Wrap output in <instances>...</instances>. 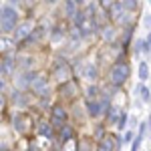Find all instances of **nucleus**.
Segmentation results:
<instances>
[{
	"instance_id": "nucleus-1",
	"label": "nucleus",
	"mask_w": 151,
	"mask_h": 151,
	"mask_svg": "<svg viewBox=\"0 0 151 151\" xmlns=\"http://www.w3.org/2000/svg\"><path fill=\"white\" fill-rule=\"evenodd\" d=\"M18 10L14 6H2L0 10V30L2 32H14L18 26Z\"/></svg>"
},
{
	"instance_id": "nucleus-18",
	"label": "nucleus",
	"mask_w": 151,
	"mask_h": 151,
	"mask_svg": "<svg viewBox=\"0 0 151 151\" xmlns=\"http://www.w3.org/2000/svg\"><path fill=\"white\" fill-rule=\"evenodd\" d=\"M65 70L69 73V67H67L65 63H58L57 69H55V77H57V79H65Z\"/></svg>"
},
{
	"instance_id": "nucleus-34",
	"label": "nucleus",
	"mask_w": 151,
	"mask_h": 151,
	"mask_svg": "<svg viewBox=\"0 0 151 151\" xmlns=\"http://www.w3.org/2000/svg\"><path fill=\"white\" fill-rule=\"evenodd\" d=\"M149 6H151V0H149Z\"/></svg>"
},
{
	"instance_id": "nucleus-6",
	"label": "nucleus",
	"mask_w": 151,
	"mask_h": 151,
	"mask_svg": "<svg viewBox=\"0 0 151 151\" xmlns=\"http://www.w3.org/2000/svg\"><path fill=\"white\" fill-rule=\"evenodd\" d=\"M67 119H69L67 109H63L60 105H55L52 111H50V123H52L55 127H65V125H67Z\"/></svg>"
},
{
	"instance_id": "nucleus-15",
	"label": "nucleus",
	"mask_w": 151,
	"mask_h": 151,
	"mask_svg": "<svg viewBox=\"0 0 151 151\" xmlns=\"http://www.w3.org/2000/svg\"><path fill=\"white\" fill-rule=\"evenodd\" d=\"M151 70H149V63H145V60H141L139 63V81L145 83L147 79H149Z\"/></svg>"
},
{
	"instance_id": "nucleus-17",
	"label": "nucleus",
	"mask_w": 151,
	"mask_h": 151,
	"mask_svg": "<svg viewBox=\"0 0 151 151\" xmlns=\"http://www.w3.org/2000/svg\"><path fill=\"white\" fill-rule=\"evenodd\" d=\"M103 36H105V40H109V42H113L117 38V32H115V28L113 26H107V28H103Z\"/></svg>"
},
{
	"instance_id": "nucleus-9",
	"label": "nucleus",
	"mask_w": 151,
	"mask_h": 151,
	"mask_svg": "<svg viewBox=\"0 0 151 151\" xmlns=\"http://www.w3.org/2000/svg\"><path fill=\"white\" fill-rule=\"evenodd\" d=\"M36 135L38 137H45V139H52L55 137V125L50 121H40V125L36 129Z\"/></svg>"
},
{
	"instance_id": "nucleus-16",
	"label": "nucleus",
	"mask_w": 151,
	"mask_h": 151,
	"mask_svg": "<svg viewBox=\"0 0 151 151\" xmlns=\"http://www.w3.org/2000/svg\"><path fill=\"white\" fill-rule=\"evenodd\" d=\"M121 4L127 12H135L139 8V0H121Z\"/></svg>"
},
{
	"instance_id": "nucleus-23",
	"label": "nucleus",
	"mask_w": 151,
	"mask_h": 151,
	"mask_svg": "<svg viewBox=\"0 0 151 151\" xmlns=\"http://www.w3.org/2000/svg\"><path fill=\"white\" fill-rule=\"evenodd\" d=\"M127 121H129V115L125 113V111H121V117H119V123H117V127H119V129H125Z\"/></svg>"
},
{
	"instance_id": "nucleus-24",
	"label": "nucleus",
	"mask_w": 151,
	"mask_h": 151,
	"mask_svg": "<svg viewBox=\"0 0 151 151\" xmlns=\"http://www.w3.org/2000/svg\"><path fill=\"white\" fill-rule=\"evenodd\" d=\"M87 95H89V97H95V95H99V87H95V85H89V89H87Z\"/></svg>"
},
{
	"instance_id": "nucleus-26",
	"label": "nucleus",
	"mask_w": 151,
	"mask_h": 151,
	"mask_svg": "<svg viewBox=\"0 0 151 151\" xmlns=\"http://www.w3.org/2000/svg\"><path fill=\"white\" fill-rule=\"evenodd\" d=\"M129 125H131V129L137 125V117H135V115H131V117H129Z\"/></svg>"
},
{
	"instance_id": "nucleus-12",
	"label": "nucleus",
	"mask_w": 151,
	"mask_h": 151,
	"mask_svg": "<svg viewBox=\"0 0 151 151\" xmlns=\"http://www.w3.org/2000/svg\"><path fill=\"white\" fill-rule=\"evenodd\" d=\"M12 103L16 105V107H26V105H28V97L18 89V91H14V93H12Z\"/></svg>"
},
{
	"instance_id": "nucleus-14",
	"label": "nucleus",
	"mask_w": 151,
	"mask_h": 151,
	"mask_svg": "<svg viewBox=\"0 0 151 151\" xmlns=\"http://www.w3.org/2000/svg\"><path fill=\"white\" fill-rule=\"evenodd\" d=\"M14 40H8V38H0V52L2 55H12V50H14Z\"/></svg>"
},
{
	"instance_id": "nucleus-25",
	"label": "nucleus",
	"mask_w": 151,
	"mask_h": 151,
	"mask_svg": "<svg viewBox=\"0 0 151 151\" xmlns=\"http://www.w3.org/2000/svg\"><path fill=\"white\" fill-rule=\"evenodd\" d=\"M113 2H115V0H101V6H103L105 10H109V6H111Z\"/></svg>"
},
{
	"instance_id": "nucleus-33",
	"label": "nucleus",
	"mask_w": 151,
	"mask_h": 151,
	"mask_svg": "<svg viewBox=\"0 0 151 151\" xmlns=\"http://www.w3.org/2000/svg\"><path fill=\"white\" fill-rule=\"evenodd\" d=\"M10 2H20V0H10Z\"/></svg>"
},
{
	"instance_id": "nucleus-8",
	"label": "nucleus",
	"mask_w": 151,
	"mask_h": 151,
	"mask_svg": "<svg viewBox=\"0 0 151 151\" xmlns=\"http://www.w3.org/2000/svg\"><path fill=\"white\" fill-rule=\"evenodd\" d=\"M121 137L119 135H107L99 141V151H117L119 145H121Z\"/></svg>"
},
{
	"instance_id": "nucleus-20",
	"label": "nucleus",
	"mask_w": 151,
	"mask_h": 151,
	"mask_svg": "<svg viewBox=\"0 0 151 151\" xmlns=\"http://www.w3.org/2000/svg\"><path fill=\"white\" fill-rule=\"evenodd\" d=\"M135 137H137V133H135L133 129H127V131L123 133V143H131V141H135Z\"/></svg>"
},
{
	"instance_id": "nucleus-5",
	"label": "nucleus",
	"mask_w": 151,
	"mask_h": 151,
	"mask_svg": "<svg viewBox=\"0 0 151 151\" xmlns=\"http://www.w3.org/2000/svg\"><path fill=\"white\" fill-rule=\"evenodd\" d=\"M12 127L18 135H26L30 131V117L24 115V113H16L12 117Z\"/></svg>"
},
{
	"instance_id": "nucleus-19",
	"label": "nucleus",
	"mask_w": 151,
	"mask_h": 151,
	"mask_svg": "<svg viewBox=\"0 0 151 151\" xmlns=\"http://www.w3.org/2000/svg\"><path fill=\"white\" fill-rule=\"evenodd\" d=\"M70 139H73V129L65 125L63 131H60V141H65V143H67V141H70Z\"/></svg>"
},
{
	"instance_id": "nucleus-32",
	"label": "nucleus",
	"mask_w": 151,
	"mask_h": 151,
	"mask_svg": "<svg viewBox=\"0 0 151 151\" xmlns=\"http://www.w3.org/2000/svg\"><path fill=\"white\" fill-rule=\"evenodd\" d=\"M147 127H151V113H149V119H147Z\"/></svg>"
},
{
	"instance_id": "nucleus-13",
	"label": "nucleus",
	"mask_w": 151,
	"mask_h": 151,
	"mask_svg": "<svg viewBox=\"0 0 151 151\" xmlns=\"http://www.w3.org/2000/svg\"><path fill=\"white\" fill-rule=\"evenodd\" d=\"M63 10H65V14H67L69 18H75V14L79 12V8H77V2H75V0H65Z\"/></svg>"
},
{
	"instance_id": "nucleus-31",
	"label": "nucleus",
	"mask_w": 151,
	"mask_h": 151,
	"mask_svg": "<svg viewBox=\"0 0 151 151\" xmlns=\"http://www.w3.org/2000/svg\"><path fill=\"white\" fill-rule=\"evenodd\" d=\"M77 2V6H85V0H75Z\"/></svg>"
},
{
	"instance_id": "nucleus-10",
	"label": "nucleus",
	"mask_w": 151,
	"mask_h": 151,
	"mask_svg": "<svg viewBox=\"0 0 151 151\" xmlns=\"http://www.w3.org/2000/svg\"><path fill=\"white\" fill-rule=\"evenodd\" d=\"M81 75L85 77V79H89V81H97V77H99L97 65H95V63H85V65H83Z\"/></svg>"
},
{
	"instance_id": "nucleus-30",
	"label": "nucleus",
	"mask_w": 151,
	"mask_h": 151,
	"mask_svg": "<svg viewBox=\"0 0 151 151\" xmlns=\"http://www.w3.org/2000/svg\"><path fill=\"white\" fill-rule=\"evenodd\" d=\"M0 107H4V95L0 93Z\"/></svg>"
},
{
	"instance_id": "nucleus-22",
	"label": "nucleus",
	"mask_w": 151,
	"mask_h": 151,
	"mask_svg": "<svg viewBox=\"0 0 151 151\" xmlns=\"http://www.w3.org/2000/svg\"><path fill=\"white\" fill-rule=\"evenodd\" d=\"M149 52H151V32L143 40V55H149Z\"/></svg>"
},
{
	"instance_id": "nucleus-35",
	"label": "nucleus",
	"mask_w": 151,
	"mask_h": 151,
	"mask_svg": "<svg viewBox=\"0 0 151 151\" xmlns=\"http://www.w3.org/2000/svg\"><path fill=\"white\" fill-rule=\"evenodd\" d=\"M0 10H2V6H0Z\"/></svg>"
},
{
	"instance_id": "nucleus-2",
	"label": "nucleus",
	"mask_w": 151,
	"mask_h": 151,
	"mask_svg": "<svg viewBox=\"0 0 151 151\" xmlns=\"http://www.w3.org/2000/svg\"><path fill=\"white\" fill-rule=\"evenodd\" d=\"M129 79V65L125 63H117L113 65V69H111V83H113V87H123Z\"/></svg>"
},
{
	"instance_id": "nucleus-11",
	"label": "nucleus",
	"mask_w": 151,
	"mask_h": 151,
	"mask_svg": "<svg viewBox=\"0 0 151 151\" xmlns=\"http://www.w3.org/2000/svg\"><path fill=\"white\" fill-rule=\"evenodd\" d=\"M135 93L141 97V101H143L145 105H151V89H147V87H145L143 83L135 87Z\"/></svg>"
},
{
	"instance_id": "nucleus-21",
	"label": "nucleus",
	"mask_w": 151,
	"mask_h": 151,
	"mask_svg": "<svg viewBox=\"0 0 151 151\" xmlns=\"http://www.w3.org/2000/svg\"><path fill=\"white\" fill-rule=\"evenodd\" d=\"M63 36H65V32H63L60 28H55V30L50 32V40H52V42H60V40H63Z\"/></svg>"
},
{
	"instance_id": "nucleus-29",
	"label": "nucleus",
	"mask_w": 151,
	"mask_h": 151,
	"mask_svg": "<svg viewBox=\"0 0 151 151\" xmlns=\"http://www.w3.org/2000/svg\"><path fill=\"white\" fill-rule=\"evenodd\" d=\"M57 2H58V0H45V4H47V6H55Z\"/></svg>"
},
{
	"instance_id": "nucleus-27",
	"label": "nucleus",
	"mask_w": 151,
	"mask_h": 151,
	"mask_svg": "<svg viewBox=\"0 0 151 151\" xmlns=\"http://www.w3.org/2000/svg\"><path fill=\"white\" fill-rule=\"evenodd\" d=\"M8 149H10V145L6 141H0V151H8Z\"/></svg>"
},
{
	"instance_id": "nucleus-3",
	"label": "nucleus",
	"mask_w": 151,
	"mask_h": 151,
	"mask_svg": "<svg viewBox=\"0 0 151 151\" xmlns=\"http://www.w3.org/2000/svg\"><path fill=\"white\" fill-rule=\"evenodd\" d=\"M36 28V22L35 20H24V22H20L16 28H14V42H22V40H26V38H30V35L35 32Z\"/></svg>"
},
{
	"instance_id": "nucleus-28",
	"label": "nucleus",
	"mask_w": 151,
	"mask_h": 151,
	"mask_svg": "<svg viewBox=\"0 0 151 151\" xmlns=\"http://www.w3.org/2000/svg\"><path fill=\"white\" fill-rule=\"evenodd\" d=\"M4 89H6V81L0 79V93H4Z\"/></svg>"
},
{
	"instance_id": "nucleus-7",
	"label": "nucleus",
	"mask_w": 151,
	"mask_h": 151,
	"mask_svg": "<svg viewBox=\"0 0 151 151\" xmlns=\"http://www.w3.org/2000/svg\"><path fill=\"white\" fill-rule=\"evenodd\" d=\"M30 91L35 95H38V97H47L48 93H50V85H48V79L47 77H36L35 79V83L30 85Z\"/></svg>"
},
{
	"instance_id": "nucleus-4",
	"label": "nucleus",
	"mask_w": 151,
	"mask_h": 151,
	"mask_svg": "<svg viewBox=\"0 0 151 151\" xmlns=\"http://www.w3.org/2000/svg\"><path fill=\"white\" fill-rule=\"evenodd\" d=\"M131 12H127L123 8V4H121V0H115L111 6H109V16H111V20H115V22H123L127 24V18Z\"/></svg>"
}]
</instances>
